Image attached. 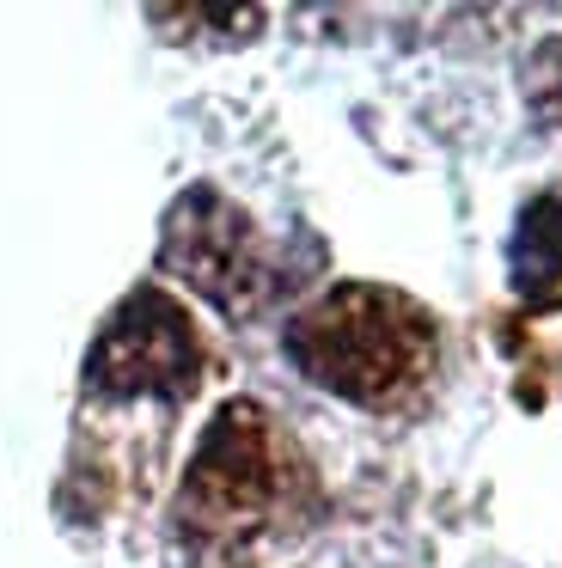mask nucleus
I'll return each instance as SVG.
<instances>
[{"label": "nucleus", "instance_id": "1", "mask_svg": "<svg viewBox=\"0 0 562 568\" xmlns=\"http://www.w3.org/2000/svg\"><path fill=\"white\" fill-rule=\"evenodd\" d=\"M288 361L324 392L385 409L434 367V318L391 287L349 282L288 324Z\"/></svg>", "mask_w": 562, "mask_h": 568}, {"label": "nucleus", "instance_id": "2", "mask_svg": "<svg viewBox=\"0 0 562 568\" xmlns=\"http://www.w3.org/2000/svg\"><path fill=\"white\" fill-rule=\"evenodd\" d=\"M159 263L178 282H190L208 306H220L227 318H251V312L275 306L300 275L293 257L269 251V239L257 233V221L244 209H232L220 190L195 184L171 202L165 239H159Z\"/></svg>", "mask_w": 562, "mask_h": 568}, {"label": "nucleus", "instance_id": "3", "mask_svg": "<svg viewBox=\"0 0 562 568\" xmlns=\"http://www.w3.org/2000/svg\"><path fill=\"white\" fill-rule=\"evenodd\" d=\"M281 458L269 416L257 404H227L195 446L190 477L178 495V526L195 544H239L263 526V514L281 501Z\"/></svg>", "mask_w": 562, "mask_h": 568}, {"label": "nucleus", "instance_id": "4", "mask_svg": "<svg viewBox=\"0 0 562 568\" xmlns=\"http://www.w3.org/2000/svg\"><path fill=\"white\" fill-rule=\"evenodd\" d=\"M202 385V336L190 312L159 287L129 294L86 355V392L98 397H183Z\"/></svg>", "mask_w": 562, "mask_h": 568}, {"label": "nucleus", "instance_id": "5", "mask_svg": "<svg viewBox=\"0 0 562 568\" xmlns=\"http://www.w3.org/2000/svg\"><path fill=\"white\" fill-rule=\"evenodd\" d=\"M508 270H513L520 300H532V306L556 300V287H562V190H544V196H532L520 209L513 239H508Z\"/></svg>", "mask_w": 562, "mask_h": 568}]
</instances>
